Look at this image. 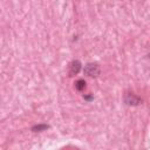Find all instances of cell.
Listing matches in <instances>:
<instances>
[{"label":"cell","instance_id":"1","mask_svg":"<svg viewBox=\"0 0 150 150\" xmlns=\"http://www.w3.org/2000/svg\"><path fill=\"white\" fill-rule=\"evenodd\" d=\"M83 73L87 76H89V77H97L100 75V73H101V68H100L98 63H96V62H89V63H87L84 66Z\"/></svg>","mask_w":150,"mask_h":150},{"label":"cell","instance_id":"2","mask_svg":"<svg viewBox=\"0 0 150 150\" xmlns=\"http://www.w3.org/2000/svg\"><path fill=\"white\" fill-rule=\"evenodd\" d=\"M124 103L127 105H132V107H136V105H139L142 103V98L138 97L137 95H135L134 93H127L124 95Z\"/></svg>","mask_w":150,"mask_h":150},{"label":"cell","instance_id":"3","mask_svg":"<svg viewBox=\"0 0 150 150\" xmlns=\"http://www.w3.org/2000/svg\"><path fill=\"white\" fill-rule=\"evenodd\" d=\"M81 68H82V64H81V62H80L79 60L73 61V62L70 63V66H69V76L76 75V74L81 70Z\"/></svg>","mask_w":150,"mask_h":150},{"label":"cell","instance_id":"4","mask_svg":"<svg viewBox=\"0 0 150 150\" xmlns=\"http://www.w3.org/2000/svg\"><path fill=\"white\" fill-rule=\"evenodd\" d=\"M86 81L84 80H82V79H79L76 82H75V89L77 90V91H82V90H84L86 89Z\"/></svg>","mask_w":150,"mask_h":150},{"label":"cell","instance_id":"5","mask_svg":"<svg viewBox=\"0 0 150 150\" xmlns=\"http://www.w3.org/2000/svg\"><path fill=\"white\" fill-rule=\"evenodd\" d=\"M49 127L47 125V124H36V125H34L33 128H32V131H34V132H38V131H45V130H47Z\"/></svg>","mask_w":150,"mask_h":150},{"label":"cell","instance_id":"6","mask_svg":"<svg viewBox=\"0 0 150 150\" xmlns=\"http://www.w3.org/2000/svg\"><path fill=\"white\" fill-rule=\"evenodd\" d=\"M83 98L86 101H93L94 100V96L93 95H83Z\"/></svg>","mask_w":150,"mask_h":150}]
</instances>
